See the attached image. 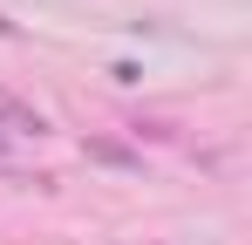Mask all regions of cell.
<instances>
[{"instance_id": "obj_3", "label": "cell", "mask_w": 252, "mask_h": 245, "mask_svg": "<svg viewBox=\"0 0 252 245\" xmlns=\"http://www.w3.org/2000/svg\"><path fill=\"white\" fill-rule=\"evenodd\" d=\"M0 157H7V136H0Z\"/></svg>"}, {"instance_id": "obj_2", "label": "cell", "mask_w": 252, "mask_h": 245, "mask_svg": "<svg viewBox=\"0 0 252 245\" xmlns=\"http://www.w3.org/2000/svg\"><path fill=\"white\" fill-rule=\"evenodd\" d=\"M0 136H41L48 122H41V109H28V102H14V95H0Z\"/></svg>"}, {"instance_id": "obj_1", "label": "cell", "mask_w": 252, "mask_h": 245, "mask_svg": "<svg viewBox=\"0 0 252 245\" xmlns=\"http://www.w3.org/2000/svg\"><path fill=\"white\" fill-rule=\"evenodd\" d=\"M82 157L102 163V170H123V177H136V170H143V150H129V143H116V136H89Z\"/></svg>"}]
</instances>
